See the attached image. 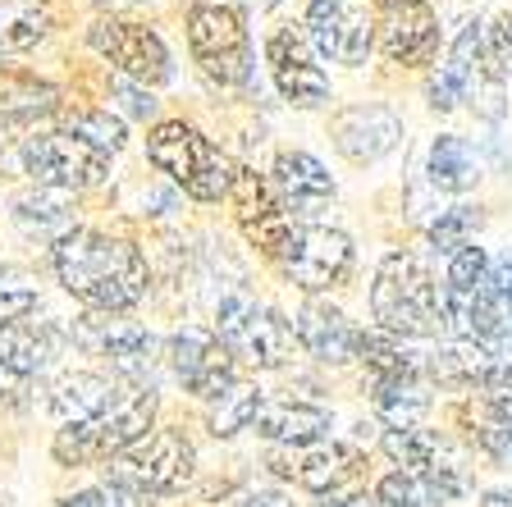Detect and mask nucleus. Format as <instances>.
I'll use <instances>...</instances> for the list:
<instances>
[{"mask_svg":"<svg viewBox=\"0 0 512 507\" xmlns=\"http://www.w3.org/2000/svg\"><path fill=\"white\" fill-rule=\"evenodd\" d=\"M302 32H307L311 51H316L320 60L352 64V69L366 64V55H371V46H375L371 19H366L362 10H352L348 0H311Z\"/></svg>","mask_w":512,"mask_h":507,"instance_id":"obj_15","label":"nucleus"},{"mask_svg":"<svg viewBox=\"0 0 512 507\" xmlns=\"http://www.w3.org/2000/svg\"><path fill=\"white\" fill-rule=\"evenodd\" d=\"M215 338L256 370H279L293 357V329L284 325V316H275L266 302H256L243 288L220 297V307H215Z\"/></svg>","mask_w":512,"mask_h":507,"instance_id":"obj_6","label":"nucleus"},{"mask_svg":"<svg viewBox=\"0 0 512 507\" xmlns=\"http://www.w3.org/2000/svg\"><path fill=\"white\" fill-rule=\"evenodd\" d=\"M375 10H384V14H398V10H421L426 0H371Z\"/></svg>","mask_w":512,"mask_h":507,"instance_id":"obj_45","label":"nucleus"},{"mask_svg":"<svg viewBox=\"0 0 512 507\" xmlns=\"http://www.w3.org/2000/svg\"><path fill=\"white\" fill-rule=\"evenodd\" d=\"M74 343L92 357H106L110 366L119 370L124 384H147V370L156 361V338L151 329H142L138 320H124V316H87L74 325Z\"/></svg>","mask_w":512,"mask_h":507,"instance_id":"obj_14","label":"nucleus"},{"mask_svg":"<svg viewBox=\"0 0 512 507\" xmlns=\"http://www.w3.org/2000/svg\"><path fill=\"white\" fill-rule=\"evenodd\" d=\"M371 316L384 334L398 338H439L444 325V284H435L426 265L407 252L384 256L371 284Z\"/></svg>","mask_w":512,"mask_h":507,"instance_id":"obj_2","label":"nucleus"},{"mask_svg":"<svg viewBox=\"0 0 512 507\" xmlns=\"http://www.w3.org/2000/svg\"><path fill=\"white\" fill-rule=\"evenodd\" d=\"M128 503V494L124 489H115L106 480V485H96V489H83V494H74V498H64L60 507H124Z\"/></svg>","mask_w":512,"mask_h":507,"instance_id":"obj_42","label":"nucleus"},{"mask_svg":"<svg viewBox=\"0 0 512 507\" xmlns=\"http://www.w3.org/2000/svg\"><path fill=\"white\" fill-rule=\"evenodd\" d=\"M261 412H266V393L256 389V384H238V389H229L211 412L215 439H234V434L252 430V425L261 421Z\"/></svg>","mask_w":512,"mask_h":507,"instance_id":"obj_30","label":"nucleus"},{"mask_svg":"<svg viewBox=\"0 0 512 507\" xmlns=\"http://www.w3.org/2000/svg\"><path fill=\"white\" fill-rule=\"evenodd\" d=\"M23 174H28L37 188H60V192H83L110 174V156L96 151L92 142H83L69 128H55V133H37V138H23L19 147Z\"/></svg>","mask_w":512,"mask_h":507,"instance_id":"obj_8","label":"nucleus"},{"mask_svg":"<svg viewBox=\"0 0 512 507\" xmlns=\"http://www.w3.org/2000/svg\"><path fill=\"white\" fill-rule=\"evenodd\" d=\"M188 51L211 83L243 87L252 83V42H247L243 14L234 5H192L188 10Z\"/></svg>","mask_w":512,"mask_h":507,"instance_id":"obj_7","label":"nucleus"},{"mask_svg":"<svg viewBox=\"0 0 512 507\" xmlns=\"http://www.w3.org/2000/svg\"><path fill=\"white\" fill-rule=\"evenodd\" d=\"M325 507H384L380 498H366V494H352V498H330Z\"/></svg>","mask_w":512,"mask_h":507,"instance_id":"obj_46","label":"nucleus"},{"mask_svg":"<svg viewBox=\"0 0 512 507\" xmlns=\"http://www.w3.org/2000/svg\"><path fill=\"white\" fill-rule=\"evenodd\" d=\"M334 430V416L316 402H266V412L256 421V434L279 448H316Z\"/></svg>","mask_w":512,"mask_h":507,"instance_id":"obj_24","label":"nucleus"},{"mask_svg":"<svg viewBox=\"0 0 512 507\" xmlns=\"http://www.w3.org/2000/svg\"><path fill=\"white\" fill-rule=\"evenodd\" d=\"M480 288H485L503 311H512V252L490 256V270H485V284Z\"/></svg>","mask_w":512,"mask_h":507,"instance_id":"obj_41","label":"nucleus"},{"mask_svg":"<svg viewBox=\"0 0 512 507\" xmlns=\"http://www.w3.org/2000/svg\"><path fill=\"white\" fill-rule=\"evenodd\" d=\"M275 476L298 480L307 494L334 498L362 466V448L352 444H316V448H284V453L270 457Z\"/></svg>","mask_w":512,"mask_h":507,"instance_id":"obj_16","label":"nucleus"},{"mask_svg":"<svg viewBox=\"0 0 512 507\" xmlns=\"http://www.w3.org/2000/svg\"><path fill=\"white\" fill-rule=\"evenodd\" d=\"M480 507H512V494H508V489H490Z\"/></svg>","mask_w":512,"mask_h":507,"instance_id":"obj_47","label":"nucleus"},{"mask_svg":"<svg viewBox=\"0 0 512 507\" xmlns=\"http://www.w3.org/2000/svg\"><path fill=\"white\" fill-rule=\"evenodd\" d=\"M151 421H156V389H138V384H133L115 412L96 416V421H83V425H60L51 453H55L60 466L115 462L124 448H133L138 439H147Z\"/></svg>","mask_w":512,"mask_h":507,"instance_id":"obj_4","label":"nucleus"},{"mask_svg":"<svg viewBox=\"0 0 512 507\" xmlns=\"http://www.w3.org/2000/svg\"><path fill=\"white\" fill-rule=\"evenodd\" d=\"M64 348V329L51 320H0V366L19 380L46 375Z\"/></svg>","mask_w":512,"mask_h":507,"instance_id":"obj_22","label":"nucleus"},{"mask_svg":"<svg viewBox=\"0 0 512 507\" xmlns=\"http://www.w3.org/2000/svg\"><path fill=\"white\" fill-rule=\"evenodd\" d=\"M55 110V87L37 83V78H5L0 83V119H14V124H28L37 115H51Z\"/></svg>","mask_w":512,"mask_h":507,"instance_id":"obj_31","label":"nucleus"},{"mask_svg":"<svg viewBox=\"0 0 512 507\" xmlns=\"http://www.w3.org/2000/svg\"><path fill=\"white\" fill-rule=\"evenodd\" d=\"M485 270H490V252L485 247H462V252L448 256V270H444V288L453 293H476L485 284Z\"/></svg>","mask_w":512,"mask_h":507,"instance_id":"obj_36","label":"nucleus"},{"mask_svg":"<svg viewBox=\"0 0 512 507\" xmlns=\"http://www.w3.org/2000/svg\"><path fill=\"white\" fill-rule=\"evenodd\" d=\"M480 64H485V23L471 19L462 23L458 42L448 46V60L435 69L430 78V110L448 115L453 106H462L471 92H476V78H480Z\"/></svg>","mask_w":512,"mask_h":507,"instance_id":"obj_19","label":"nucleus"},{"mask_svg":"<svg viewBox=\"0 0 512 507\" xmlns=\"http://www.w3.org/2000/svg\"><path fill=\"white\" fill-rule=\"evenodd\" d=\"M165 361L174 380L202 402H220L229 389H238V357L206 329H179L165 343Z\"/></svg>","mask_w":512,"mask_h":507,"instance_id":"obj_10","label":"nucleus"},{"mask_svg":"<svg viewBox=\"0 0 512 507\" xmlns=\"http://www.w3.org/2000/svg\"><path fill=\"white\" fill-rule=\"evenodd\" d=\"M371 402L389 430H412L430 412V380H371Z\"/></svg>","mask_w":512,"mask_h":507,"instance_id":"obj_27","label":"nucleus"},{"mask_svg":"<svg viewBox=\"0 0 512 507\" xmlns=\"http://www.w3.org/2000/svg\"><path fill=\"white\" fill-rule=\"evenodd\" d=\"M192 462L197 448L183 439V430H151L110 462V485L128 498H170L188 485Z\"/></svg>","mask_w":512,"mask_h":507,"instance_id":"obj_5","label":"nucleus"},{"mask_svg":"<svg viewBox=\"0 0 512 507\" xmlns=\"http://www.w3.org/2000/svg\"><path fill=\"white\" fill-rule=\"evenodd\" d=\"M334 147L352 160V165H375L403 142V119L389 106H348L334 115L330 124Z\"/></svg>","mask_w":512,"mask_h":507,"instance_id":"obj_18","label":"nucleus"},{"mask_svg":"<svg viewBox=\"0 0 512 507\" xmlns=\"http://www.w3.org/2000/svg\"><path fill=\"white\" fill-rule=\"evenodd\" d=\"M69 133H78L83 142H92L96 151H119L128 142V128L119 115H110V110H78V115H69Z\"/></svg>","mask_w":512,"mask_h":507,"instance_id":"obj_35","label":"nucleus"},{"mask_svg":"<svg viewBox=\"0 0 512 507\" xmlns=\"http://www.w3.org/2000/svg\"><path fill=\"white\" fill-rule=\"evenodd\" d=\"M92 46L119 69V78H133L142 87H160L174 78L170 46L160 42V32L133 19H110L92 28Z\"/></svg>","mask_w":512,"mask_h":507,"instance_id":"obj_12","label":"nucleus"},{"mask_svg":"<svg viewBox=\"0 0 512 507\" xmlns=\"http://www.w3.org/2000/svg\"><path fill=\"white\" fill-rule=\"evenodd\" d=\"M69 197H74V192L32 188V192H23V197H14V220H19L28 233H42V238H55V243H60L64 233L74 229Z\"/></svg>","mask_w":512,"mask_h":507,"instance_id":"obj_28","label":"nucleus"},{"mask_svg":"<svg viewBox=\"0 0 512 507\" xmlns=\"http://www.w3.org/2000/svg\"><path fill=\"white\" fill-rule=\"evenodd\" d=\"M476 439H480V448H485L494 462L512 466V416L508 412H494V407H485V421L476 425Z\"/></svg>","mask_w":512,"mask_h":507,"instance_id":"obj_37","label":"nucleus"},{"mask_svg":"<svg viewBox=\"0 0 512 507\" xmlns=\"http://www.w3.org/2000/svg\"><path fill=\"white\" fill-rule=\"evenodd\" d=\"M23 393H28V380H19L14 370L0 366V402H23Z\"/></svg>","mask_w":512,"mask_h":507,"instance_id":"obj_43","label":"nucleus"},{"mask_svg":"<svg viewBox=\"0 0 512 507\" xmlns=\"http://www.w3.org/2000/svg\"><path fill=\"white\" fill-rule=\"evenodd\" d=\"M243 507H293L279 489H252V494L243 498Z\"/></svg>","mask_w":512,"mask_h":507,"instance_id":"obj_44","label":"nucleus"},{"mask_svg":"<svg viewBox=\"0 0 512 507\" xmlns=\"http://www.w3.org/2000/svg\"><path fill=\"white\" fill-rule=\"evenodd\" d=\"M508 55H512V10H503L499 23L485 28V64H480V69H490V74L499 78V69H503Z\"/></svg>","mask_w":512,"mask_h":507,"instance_id":"obj_39","label":"nucleus"},{"mask_svg":"<svg viewBox=\"0 0 512 507\" xmlns=\"http://www.w3.org/2000/svg\"><path fill=\"white\" fill-rule=\"evenodd\" d=\"M480 224H485L480 206H448V211H439V220L430 224V247H435L439 256L462 252V247L476 243Z\"/></svg>","mask_w":512,"mask_h":507,"instance_id":"obj_33","label":"nucleus"},{"mask_svg":"<svg viewBox=\"0 0 512 507\" xmlns=\"http://www.w3.org/2000/svg\"><path fill=\"white\" fill-rule=\"evenodd\" d=\"M352 265H357L352 238L343 229H330V224H298L288 252L279 256V270L302 293H330V288L348 284Z\"/></svg>","mask_w":512,"mask_h":507,"instance_id":"obj_9","label":"nucleus"},{"mask_svg":"<svg viewBox=\"0 0 512 507\" xmlns=\"http://www.w3.org/2000/svg\"><path fill=\"white\" fill-rule=\"evenodd\" d=\"M51 28L46 0H0V55L28 51Z\"/></svg>","mask_w":512,"mask_h":507,"instance_id":"obj_29","label":"nucleus"},{"mask_svg":"<svg viewBox=\"0 0 512 507\" xmlns=\"http://www.w3.org/2000/svg\"><path fill=\"white\" fill-rule=\"evenodd\" d=\"M266 64H270V78H275L279 96H284L288 106L316 110L330 101V74L320 69V55L311 51L302 28L279 23L266 37Z\"/></svg>","mask_w":512,"mask_h":507,"instance_id":"obj_11","label":"nucleus"},{"mask_svg":"<svg viewBox=\"0 0 512 507\" xmlns=\"http://www.w3.org/2000/svg\"><path fill=\"white\" fill-rule=\"evenodd\" d=\"M426 174L439 192H471L480 183V156L471 151L467 138H458V133H439V138L430 142Z\"/></svg>","mask_w":512,"mask_h":507,"instance_id":"obj_26","label":"nucleus"},{"mask_svg":"<svg viewBox=\"0 0 512 507\" xmlns=\"http://www.w3.org/2000/svg\"><path fill=\"white\" fill-rule=\"evenodd\" d=\"M128 389H133V384H124L119 375H101V370H64V375L51 380V389H46L51 393L46 407L60 416V425H83V421H96V416L115 412Z\"/></svg>","mask_w":512,"mask_h":507,"instance_id":"obj_17","label":"nucleus"},{"mask_svg":"<svg viewBox=\"0 0 512 507\" xmlns=\"http://www.w3.org/2000/svg\"><path fill=\"white\" fill-rule=\"evenodd\" d=\"M380 448L403 471H430V466H439V439L430 430H421V425H412V430H384Z\"/></svg>","mask_w":512,"mask_h":507,"instance_id":"obj_32","label":"nucleus"},{"mask_svg":"<svg viewBox=\"0 0 512 507\" xmlns=\"http://www.w3.org/2000/svg\"><path fill=\"white\" fill-rule=\"evenodd\" d=\"M270 183H275L279 201L288 206V215H302V220L320 215V211H325V206L334 201L330 169L320 165L311 151H279Z\"/></svg>","mask_w":512,"mask_h":507,"instance_id":"obj_21","label":"nucleus"},{"mask_svg":"<svg viewBox=\"0 0 512 507\" xmlns=\"http://www.w3.org/2000/svg\"><path fill=\"white\" fill-rule=\"evenodd\" d=\"M110 92H115L119 110H124L128 119H151V115H156V101H151V92L142 83H133V78H115V83H110Z\"/></svg>","mask_w":512,"mask_h":507,"instance_id":"obj_40","label":"nucleus"},{"mask_svg":"<svg viewBox=\"0 0 512 507\" xmlns=\"http://www.w3.org/2000/svg\"><path fill=\"white\" fill-rule=\"evenodd\" d=\"M42 307V293L23 275L19 265L0 261V320H32V311Z\"/></svg>","mask_w":512,"mask_h":507,"instance_id":"obj_34","label":"nucleus"},{"mask_svg":"<svg viewBox=\"0 0 512 507\" xmlns=\"http://www.w3.org/2000/svg\"><path fill=\"white\" fill-rule=\"evenodd\" d=\"M476 389H480V398H485V407L512 416V366H499V361H494V366L476 380Z\"/></svg>","mask_w":512,"mask_h":507,"instance_id":"obj_38","label":"nucleus"},{"mask_svg":"<svg viewBox=\"0 0 512 507\" xmlns=\"http://www.w3.org/2000/svg\"><path fill=\"white\" fill-rule=\"evenodd\" d=\"M147 160L170 174V183H179L192 201H220L229 197L238 169L229 165L220 147H215L206 133H197L183 119H165L147 133Z\"/></svg>","mask_w":512,"mask_h":507,"instance_id":"obj_3","label":"nucleus"},{"mask_svg":"<svg viewBox=\"0 0 512 507\" xmlns=\"http://www.w3.org/2000/svg\"><path fill=\"white\" fill-rule=\"evenodd\" d=\"M51 265L64 293L96 316H124L151 288L147 256L128 238H110L101 229H69L60 243H51Z\"/></svg>","mask_w":512,"mask_h":507,"instance_id":"obj_1","label":"nucleus"},{"mask_svg":"<svg viewBox=\"0 0 512 507\" xmlns=\"http://www.w3.org/2000/svg\"><path fill=\"white\" fill-rule=\"evenodd\" d=\"M380 51L389 64H403V69H426L439 55V19L430 5L421 10H398L389 14L380 32Z\"/></svg>","mask_w":512,"mask_h":507,"instance_id":"obj_23","label":"nucleus"},{"mask_svg":"<svg viewBox=\"0 0 512 507\" xmlns=\"http://www.w3.org/2000/svg\"><path fill=\"white\" fill-rule=\"evenodd\" d=\"M462 494V476L453 466H430V471H394L384 476L375 498L384 507H453Z\"/></svg>","mask_w":512,"mask_h":507,"instance_id":"obj_25","label":"nucleus"},{"mask_svg":"<svg viewBox=\"0 0 512 507\" xmlns=\"http://www.w3.org/2000/svg\"><path fill=\"white\" fill-rule=\"evenodd\" d=\"M298 343L325 366H348V361L362 357V329L320 297H311L298 311Z\"/></svg>","mask_w":512,"mask_h":507,"instance_id":"obj_20","label":"nucleus"},{"mask_svg":"<svg viewBox=\"0 0 512 507\" xmlns=\"http://www.w3.org/2000/svg\"><path fill=\"white\" fill-rule=\"evenodd\" d=\"M229 197H234V206H238V224H243L247 243L261 256L279 261V256L288 252V243H293V233H298V220H293L288 206L279 201L275 183H270L266 174H256V169H238Z\"/></svg>","mask_w":512,"mask_h":507,"instance_id":"obj_13","label":"nucleus"}]
</instances>
